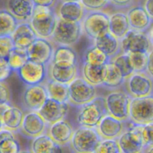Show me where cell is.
<instances>
[{"instance_id": "cell-1", "label": "cell", "mask_w": 153, "mask_h": 153, "mask_svg": "<svg viewBox=\"0 0 153 153\" xmlns=\"http://www.w3.org/2000/svg\"><path fill=\"white\" fill-rule=\"evenodd\" d=\"M58 15L52 8L35 5L29 23L39 38L51 39L56 26Z\"/></svg>"}, {"instance_id": "cell-2", "label": "cell", "mask_w": 153, "mask_h": 153, "mask_svg": "<svg viewBox=\"0 0 153 153\" xmlns=\"http://www.w3.org/2000/svg\"><path fill=\"white\" fill-rule=\"evenodd\" d=\"M102 137L97 128L80 126L74 131L70 147L75 152L95 153Z\"/></svg>"}, {"instance_id": "cell-3", "label": "cell", "mask_w": 153, "mask_h": 153, "mask_svg": "<svg viewBox=\"0 0 153 153\" xmlns=\"http://www.w3.org/2000/svg\"><path fill=\"white\" fill-rule=\"evenodd\" d=\"M107 113L105 98L96 96L91 101L80 106L76 120L80 126L96 128Z\"/></svg>"}, {"instance_id": "cell-4", "label": "cell", "mask_w": 153, "mask_h": 153, "mask_svg": "<svg viewBox=\"0 0 153 153\" xmlns=\"http://www.w3.org/2000/svg\"><path fill=\"white\" fill-rule=\"evenodd\" d=\"M81 22H70L58 17L56 26L51 40L58 45L73 46L80 41L83 35Z\"/></svg>"}, {"instance_id": "cell-5", "label": "cell", "mask_w": 153, "mask_h": 153, "mask_svg": "<svg viewBox=\"0 0 153 153\" xmlns=\"http://www.w3.org/2000/svg\"><path fill=\"white\" fill-rule=\"evenodd\" d=\"M110 15L101 11H88L81 20L83 32L88 38L95 40L109 32Z\"/></svg>"}, {"instance_id": "cell-6", "label": "cell", "mask_w": 153, "mask_h": 153, "mask_svg": "<svg viewBox=\"0 0 153 153\" xmlns=\"http://www.w3.org/2000/svg\"><path fill=\"white\" fill-rule=\"evenodd\" d=\"M129 120L135 126H143L153 123V95L131 98Z\"/></svg>"}, {"instance_id": "cell-7", "label": "cell", "mask_w": 153, "mask_h": 153, "mask_svg": "<svg viewBox=\"0 0 153 153\" xmlns=\"http://www.w3.org/2000/svg\"><path fill=\"white\" fill-rule=\"evenodd\" d=\"M97 96L95 86L83 77H76L68 84V103L80 106L89 102Z\"/></svg>"}, {"instance_id": "cell-8", "label": "cell", "mask_w": 153, "mask_h": 153, "mask_svg": "<svg viewBox=\"0 0 153 153\" xmlns=\"http://www.w3.org/2000/svg\"><path fill=\"white\" fill-rule=\"evenodd\" d=\"M131 98L127 92L113 91L105 97L107 113L115 118L126 122L129 120Z\"/></svg>"}, {"instance_id": "cell-9", "label": "cell", "mask_w": 153, "mask_h": 153, "mask_svg": "<svg viewBox=\"0 0 153 153\" xmlns=\"http://www.w3.org/2000/svg\"><path fill=\"white\" fill-rule=\"evenodd\" d=\"M126 92L131 98H142L153 94V79L146 71L134 72L125 80Z\"/></svg>"}, {"instance_id": "cell-10", "label": "cell", "mask_w": 153, "mask_h": 153, "mask_svg": "<svg viewBox=\"0 0 153 153\" xmlns=\"http://www.w3.org/2000/svg\"><path fill=\"white\" fill-rule=\"evenodd\" d=\"M122 53H149L152 45L146 32L130 29L128 33L120 39Z\"/></svg>"}, {"instance_id": "cell-11", "label": "cell", "mask_w": 153, "mask_h": 153, "mask_svg": "<svg viewBox=\"0 0 153 153\" xmlns=\"http://www.w3.org/2000/svg\"><path fill=\"white\" fill-rule=\"evenodd\" d=\"M46 65L28 60L17 74L20 80L26 86L43 83L48 76Z\"/></svg>"}, {"instance_id": "cell-12", "label": "cell", "mask_w": 153, "mask_h": 153, "mask_svg": "<svg viewBox=\"0 0 153 153\" xmlns=\"http://www.w3.org/2000/svg\"><path fill=\"white\" fill-rule=\"evenodd\" d=\"M48 98L45 83L26 86L22 95V102L25 110L38 111Z\"/></svg>"}, {"instance_id": "cell-13", "label": "cell", "mask_w": 153, "mask_h": 153, "mask_svg": "<svg viewBox=\"0 0 153 153\" xmlns=\"http://www.w3.org/2000/svg\"><path fill=\"white\" fill-rule=\"evenodd\" d=\"M117 139L121 152L137 153L145 152L141 126L134 125L133 128L124 131Z\"/></svg>"}, {"instance_id": "cell-14", "label": "cell", "mask_w": 153, "mask_h": 153, "mask_svg": "<svg viewBox=\"0 0 153 153\" xmlns=\"http://www.w3.org/2000/svg\"><path fill=\"white\" fill-rule=\"evenodd\" d=\"M26 51L29 60L48 65L52 60L54 48L48 39L38 37Z\"/></svg>"}, {"instance_id": "cell-15", "label": "cell", "mask_w": 153, "mask_h": 153, "mask_svg": "<svg viewBox=\"0 0 153 153\" xmlns=\"http://www.w3.org/2000/svg\"><path fill=\"white\" fill-rule=\"evenodd\" d=\"M48 126L38 111H29L25 114L22 126L18 131L23 136L33 139L45 134Z\"/></svg>"}, {"instance_id": "cell-16", "label": "cell", "mask_w": 153, "mask_h": 153, "mask_svg": "<svg viewBox=\"0 0 153 153\" xmlns=\"http://www.w3.org/2000/svg\"><path fill=\"white\" fill-rule=\"evenodd\" d=\"M69 110V103L61 102L48 98L38 113L48 126L64 120Z\"/></svg>"}, {"instance_id": "cell-17", "label": "cell", "mask_w": 153, "mask_h": 153, "mask_svg": "<svg viewBox=\"0 0 153 153\" xmlns=\"http://www.w3.org/2000/svg\"><path fill=\"white\" fill-rule=\"evenodd\" d=\"M123 123L107 113L96 128L102 139H117L124 131Z\"/></svg>"}, {"instance_id": "cell-18", "label": "cell", "mask_w": 153, "mask_h": 153, "mask_svg": "<svg viewBox=\"0 0 153 153\" xmlns=\"http://www.w3.org/2000/svg\"><path fill=\"white\" fill-rule=\"evenodd\" d=\"M38 38L29 22H20L11 35L15 48L27 49Z\"/></svg>"}, {"instance_id": "cell-19", "label": "cell", "mask_w": 153, "mask_h": 153, "mask_svg": "<svg viewBox=\"0 0 153 153\" xmlns=\"http://www.w3.org/2000/svg\"><path fill=\"white\" fill-rule=\"evenodd\" d=\"M74 131L71 125L65 120L51 125L48 128V134L57 144L62 146L70 145Z\"/></svg>"}, {"instance_id": "cell-20", "label": "cell", "mask_w": 153, "mask_h": 153, "mask_svg": "<svg viewBox=\"0 0 153 153\" xmlns=\"http://www.w3.org/2000/svg\"><path fill=\"white\" fill-rule=\"evenodd\" d=\"M76 74H77L76 65L62 66L53 62H51L48 65V78L55 81L68 85L71 82L76 78Z\"/></svg>"}, {"instance_id": "cell-21", "label": "cell", "mask_w": 153, "mask_h": 153, "mask_svg": "<svg viewBox=\"0 0 153 153\" xmlns=\"http://www.w3.org/2000/svg\"><path fill=\"white\" fill-rule=\"evenodd\" d=\"M34 5L32 0H8L7 10L19 20L29 22L33 14Z\"/></svg>"}, {"instance_id": "cell-22", "label": "cell", "mask_w": 153, "mask_h": 153, "mask_svg": "<svg viewBox=\"0 0 153 153\" xmlns=\"http://www.w3.org/2000/svg\"><path fill=\"white\" fill-rule=\"evenodd\" d=\"M127 16L131 29L140 32H146L152 23V18L146 12L144 7H133L128 10Z\"/></svg>"}, {"instance_id": "cell-23", "label": "cell", "mask_w": 153, "mask_h": 153, "mask_svg": "<svg viewBox=\"0 0 153 153\" xmlns=\"http://www.w3.org/2000/svg\"><path fill=\"white\" fill-rule=\"evenodd\" d=\"M85 8L80 1L63 2L58 10V17L70 22H81L85 15Z\"/></svg>"}, {"instance_id": "cell-24", "label": "cell", "mask_w": 153, "mask_h": 153, "mask_svg": "<svg viewBox=\"0 0 153 153\" xmlns=\"http://www.w3.org/2000/svg\"><path fill=\"white\" fill-rule=\"evenodd\" d=\"M94 45L107 54L110 59L120 54L121 51L120 40L110 32H106L101 36L95 38L94 40Z\"/></svg>"}, {"instance_id": "cell-25", "label": "cell", "mask_w": 153, "mask_h": 153, "mask_svg": "<svg viewBox=\"0 0 153 153\" xmlns=\"http://www.w3.org/2000/svg\"><path fill=\"white\" fill-rule=\"evenodd\" d=\"M107 74V65H92L83 62L82 76L95 86H102Z\"/></svg>"}, {"instance_id": "cell-26", "label": "cell", "mask_w": 153, "mask_h": 153, "mask_svg": "<svg viewBox=\"0 0 153 153\" xmlns=\"http://www.w3.org/2000/svg\"><path fill=\"white\" fill-rule=\"evenodd\" d=\"M31 152L34 153L62 152V146L57 144L49 134H42L33 138L31 143Z\"/></svg>"}, {"instance_id": "cell-27", "label": "cell", "mask_w": 153, "mask_h": 153, "mask_svg": "<svg viewBox=\"0 0 153 153\" xmlns=\"http://www.w3.org/2000/svg\"><path fill=\"white\" fill-rule=\"evenodd\" d=\"M25 113L18 107L9 105L2 113L3 128L12 131H18L23 123Z\"/></svg>"}, {"instance_id": "cell-28", "label": "cell", "mask_w": 153, "mask_h": 153, "mask_svg": "<svg viewBox=\"0 0 153 153\" xmlns=\"http://www.w3.org/2000/svg\"><path fill=\"white\" fill-rule=\"evenodd\" d=\"M131 29L127 14L123 12H117L110 15L109 32L122 39Z\"/></svg>"}, {"instance_id": "cell-29", "label": "cell", "mask_w": 153, "mask_h": 153, "mask_svg": "<svg viewBox=\"0 0 153 153\" xmlns=\"http://www.w3.org/2000/svg\"><path fill=\"white\" fill-rule=\"evenodd\" d=\"M51 62L62 66L74 65L77 62V55L71 46L59 45L58 48L54 50Z\"/></svg>"}, {"instance_id": "cell-30", "label": "cell", "mask_w": 153, "mask_h": 153, "mask_svg": "<svg viewBox=\"0 0 153 153\" xmlns=\"http://www.w3.org/2000/svg\"><path fill=\"white\" fill-rule=\"evenodd\" d=\"M48 98L61 102H68V85L48 78L45 83Z\"/></svg>"}, {"instance_id": "cell-31", "label": "cell", "mask_w": 153, "mask_h": 153, "mask_svg": "<svg viewBox=\"0 0 153 153\" xmlns=\"http://www.w3.org/2000/svg\"><path fill=\"white\" fill-rule=\"evenodd\" d=\"M125 80L126 79L117 66L113 62H109L107 64V74L102 86L117 89L125 83Z\"/></svg>"}, {"instance_id": "cell-32", "label": "cell", "mask_w": 153, "mask_h": 153, "mask_svg": "<svg viewBox=\"0 0 153 153\" xmlns=\"http://www.w3.org/2000/svg\"><path fill=\"white\" fill-rule=\"evenodd\" d=\"M19 23L8 10H0V37L11 36Z\"/></svg>"}, {"instance_id": "cell-33", "label": "cell", "mask_w": 153, "mask_h": 153, "mask_svg": "<svg viewBox=\"0 0 153 153\" xmlns=\"http://www.w3.org/2000/svg\"><path fill=\"white\" fill-rule=\"evenodd\" d=\"M110 60L111 59L95 45L89 47L83 55V62L92 65H107Z\"/></svg>"}, {"instance_id": "cell-34", "label": "cell", "mask_w": 153, "mask_h": 153, "mask_svg": "<svg viewBox=\"0 0 153 153\" xmlns=\"http://www.w3.org/2000/svg\"><path fill=\"white\" fill-rule=\"evenodd\" d=\"M29 60L26 49L14 47L8 56V61L13 71H17Z\"/></svg>"}, {"instance_id": "cell-35", "label": "cell", "mask_w": 153, "mask_h": 153, "mask_svg": "<svg viewBox=\"0 0 153 153\" xmlns=\"http://www.w3.org/2000/svg\"><path fill=\"white\" fill-rule=\"evenodd\" d=\"M110 61L113 62L117 66V68L120 69L121 73L123 74L125 79L128 78L129 76H131L134 72L131 65V63L128 53H122L121 54H118L115 57L112 58Z\"/></svg>"}, {"instance_id": "cell-36", "label": "cell", "mask_w": 153, "mask_h": 153, "mask_svg": "<svg viewBox=\"0 0 153 153\" xmlns=\"http://www.w3.org/2000/svg\"><path fill=\"white\" fill-rule=\"evenodd\" d=\"M128 54L134 72L146 71L148 63L149 53L136 52Z\"/></svg>"}, {"instance_id": "cell-37", "label": "cell", "mask_w": 153, "mask_h": 153, "mask_svg": "<svg viewBox=\"0 0 153 153\" xmlns=\"http://www.w3.org/2000/svg\"><path fill=\"white\" fill-rule=\"evenodd\" d=\"M118 139H102L95 153H120Z\"/></svg>"}, {"instance_id": "cell-38", "label": "cell", "mask_w": 153, "mask_h": 153, "mask_svg": "<svg viewBox=\"0 0 153 153\" xmlns=\"http://www.w3.org/2000/svg\"><path fill=\"white\" fill-rule=\"evenodd\" d=\"M1 153H17L20 152V145L15 138H9L0 143Z\"/></svg>"}, {"instance_id": "cell-39", "label": "cell", "mask_w": 153, "mask_h": 153, "mask_svg": "<svg viewBox=\"0 0 153 153\" xmlns=\"http://www.w3.org/2000/svg\"><path fill=\"white\" fill-rule=\"evenodd\" d=\"M14 48V45L11 36L0 37V58H8Z\"/></svg>"}, {"instance_id": "cell-40", "label": "cell", "mask_w": 153, "mask_h": 153, "mask_svg": "<svg viewBox=\"0 0 153 153\" xmlns=\"http://www.w3.org/2000/svg\"><path fill=\"white\" fill-rule=\"evenodd\" d=\"M80 2L87 11H101L108 5L110 0H80Z\"/></svg>"}, {"instance_id": "cell-41", "label": "cell", "mask_w": 153, "mask_h": 153, "mask_svg": "<svg viewBox=\"0 0 153 153\" xmlns=\"http://www.w3.org/2000/svg\"><path fill=\"white\" fill-rule=\"evenodd\" d=\"M141 133L145 149L153 146V123L141 126Z\"/></svg>"}, {"instance_id": "cell-42", "label": "cell", "mask_w": 153, "mask_h": 153, "mask_svg": "<svg viewBox=\"0 0 153 153\" xmlns=\"http://www.w3.org/2000/svg\"><path fill=\"white\" fill-rule=\"evenodd\" d=\"M11 93L8 85L5 81H0V105L11 104Z\"/></svg>"}, {"instance_id": "cell-43", "label": "cell", "mask_w": 153, "mask_h": 153, "mask_svg": "<svg viewBox=\"0 0 153 153\" xmlns=\"http://www.w3.org/2000/svg\"><path fill=\"white\" fill-rule=\"evenodd\" d=\"M8 58H0V81H5L12 72Z\"/></svg>"}, {"instance_id": "cell-44", "label": "cell", "mask_w": 153, "mask_h": 153, "mask_svg": "<svg viewBox=\"0 0 153 153\" xmlns=\"http://www.w3.org/2000/svg\"><path fill=\"white\" fill-rule=\"evenodd\" d=\"M146 72L152 79H153V49L149 52L148 63H147Z\"/></svg>"}, {"instance_id": "cell-45", "label": "cell", "mask_w": 153, "mask_h": 153, "mask_svg": "<svg viewBox=\"0 0 153 153\" xmlns=\"http://www.w3.org/2000/svg\"><path fill=\"white\" fill-rule=\"evenodd\" d=\"M133 0H110V2L114 6L118 8H126L129 6Z\"/></svg>"}, {"instance_id": "cell-46", "label": "cell", "mask_w": 153, "mask_h": 153, "mask_svg": "<svg viewBox=\"0 0 153 153\" xmlns=\"http://www.w3.org/2000/svg\"><path fill=\"white\" fill-rule=\"evenodd\" d=\"M32 1L35 5L49 7V8H53L56 2V0H32Z\"/></svg>"}, {"instance_id": "cell-47", "label": "cell", "mask_w": 153, "mask_h": 153, "mask_svg": "<svg viewBox=\"0 0 153 153\" xmlns=\"http://www.w3.org/2000/svg\"><path fill=\"white\" fill-rule=\"evenodd\" d=\"M143 7L152 20H153V0H145Z\"/></svg>"}, {"instance_id": "cell-48", "label": "cell", "mask_w": 153, "mask_h": 153, "mask_svg": "<svg viewBox=\"0 0 153 153\" xmlns=\"http://www.w3.org/2000/svg\"><path fill=\"white\" fill-rule=\"evenodd\" d=\"M146 34L149 37V39L152 47H153V22H152L151 25L149 27V29H147Z\"/></svg>"}, {"instance_id": "cell-49", "label": "cell", "mask_w": 153, "mask_h": 153, "mask_svg": "<svg viewBox=\"0 0 153 153\" xmlns=\"http://www.w3.org/2000/svg\"><path fill=\"white\" fill-rule=\"evenodd\" d=\"M3 128V121H2V114L0 113V130Z\"/></svg>"}, {"instance_id": "cell-50", "label": "cell", "mask_w": 153, "mask_h": 153, "mask_svg": "<svg viewBox=\"0 0 153 153\" xmlns=\"http://www.w3.org/2000/svg\"><path fill=\"white\" fill-rule=\"evenodd\" d=\"M145 152H146L153 153V146H151L149 147V148L146 149V150H145Z\"/></svg>"}, {"instance_id": "cell-51", "label": "cell", "mask_w": 153, "mask_h": 153, "mask_svg": "<svg viewBox=\"0 0 153 153\" xmlns=\"http://www.w3.org/2000/svg\"><path fill=\"white\" fill-rule=\"evenodd\" d=\"M63 2H78L80 0H62Z\"/></svg>"}, {"instance_id": "cell-52", "label": "cell", "mask_w": 153, "mask_h": 153, "mask_svg": "<svg viewBox=\"0 0 153 153\" xmlns=\"http://www.w3.org/2000/svg\"><path fill=\"white\" fill-rule=\"evenodd\" d=\"M0 153H1V152H0Z\"/></svg>"}]
</instances>
